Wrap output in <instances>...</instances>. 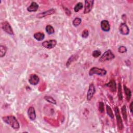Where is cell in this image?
Listing matches in <instances>:
<instances>
[{
	"instance_id": "6da1fadb",
	"label": "cell",
	"mask_w": 133,
	"mask_h": 133,
	"mask_svg": "<svg viewBox=\"0 0 133 133\" xmlns=\"http://www.w3.org/2000/svg\"><path fill=\"white\" fill-rule=\"evenodd\" d=\"M3 121L11 126L15 130H18L20 128V125L15 117L13 115L5 116L2 118Z\"/></svg>"
},
{
	"instance_id": "7a4b0ae2",
	"label": "cell",
	"mask_w": 133,
	"mask_h": 133,
	"mask_svg": "<svg viewBox=\"0 0 133 133\" xmlns=\"http://www.w3.org/2000/svg\"><path fill=\"white\" fill-rule=\"evenodd\" d=\"M115 56L112 52L109 49L106 51L102 56V57L99 59V61L101 62H104L107 61H109L114 59Z\"/></svg>"
},
{
	"instance_id": "3957f363",
	"label": "cell",
	"mask_w": 133,
	"mask_h": 133,
	"mask_svg": "<svg viewBox=\"0 0 133 133\" xmlns=\"http://www.w3.org/2000/svg\"><path fill=\"white\" fill-rule=\"evenodd\" d=\"M107 72L104 69L99 68L97 67L92 68L89 71V75L90 76L96 74L99 76H105L106 75Z\"/></svg>"
},
{
	"instance_id": "277c9868",
	"label": "cell",
	"mask_w": 133,
	"mask_h": 133,
	"mask_svg": "<svg viewBox=\"0 0 133 133\" xmlns=\"http://www.w3.org/2000/svg\"><path fill=\"white\" fill-rule=\"evenodd\" d=\"M114 110L115 117H116L117 121L118 129H119V130H121L123 128V122H122V118H121L120 114V111H119V109L118 107H115L114 108Z\"/></svg>"
},
{
	"instance_id": "5b68a950",
	"label": "cell",
	"mask_w": 133,
	"mask_h": 133,
	"mask_svg": "<svg viewBox=\"0 0 133 133\" xmlns=\"http://www.w3.org/2000/svg\"><path fill=\"white\" fill-rule=\"evenodd\" d=\"M2 28L4 31L10 35H14V33L11 24L7 21H4L2 23Z\"/></svg>"
},
{
	"instance_id": "8992f818",
	"label": "cell",
	"mask_w": 133,
	"mask_h": 133,
	"mask_svg": "<svg viewBox=\"0 0 133 133\" xmlns=\"http://www.w3.org/2000/svg\"><path fill=\"white\" fill-rule=\"evenodd\" d=\"M85 6H84V14H88L91 12L93 9L94 1L93 0H86L85 1Z\"/></svg>"
},
{
	"instance_id": "52a82bcc",
	"label": "cell",
	"mask_w": 133,
	"mask_h": 133,
	"mask_svg": "<svg viewBox=\"0 0 133 133\" xmlns=\"http://www.w3.org/2000/svg\"><path fill=\"white\" fill-rule=\"evenodd\" d=\"M57 41L55 40H50L48 41H45L42 43V46L48 49H52L55 47L57 45Z\"/></svg>"
},
{
	"instance_id": "ba28073f",
	"label": "cell",
	"mask_w": 133,
	"mask_h": 133,
	"mask_svg": "<svg viewBox=\"0 0 133 133\" xmlns=\"http://www.w3.org/2000/svg\"><path fill=\"white\" fill-rule=\"evenodd\" d=\"M95 93H96L95 86L93 83H91L89 85V88L87 93V100L88 101H90L92 99Z\"/></svg>"
},
{
	"instance_id": "9c48e42d",
	"label": "cell",
	"mask_w": 133,
	"mask_h": 133,
	"mask_svg": "<svg viewBox=\"0 0 133 133\" xmlns=\"http://www.w3.org/2000/svg\"><path fill=\"white\" fill-rule=\"evenodd\" d=\"M119 32L121 35L124 36L128 35L129 33V29L127 25L125 23H122L120 25Z\"/></svg>"
},
{
	"instance_id": "30bf717a",
	"label": "cell",
	"mask_w": 133,
	"mask_h": 133,
	"mask_svg": "<svg viewBox=\"0 0 133 133\" xmlns=\"http://www.w3.org/2000/svg\"><path fill=\"white\" fill-rule=\"evenodd\" d=\"M39 81L40 78L37 75L32 74L30 76L29 78V82L31 85H37L39 83Z\"/></svg>"
},
{
	"instance_id": "8fae6325",
	"label": "cell",
	"mask_w": 133,
	"mask_h": 133,
	"mask_svg": "<svg viewBox=\"0 0 133 133\" xmlns=\"http://www.w3.org/2000/svg\"><path fill=\"white\" fill-rule=\"evenodd\" d=\"M55 12H56V10L54 9H51V10H48L47 11H45V12H44L38 14L37 15V18H43L44 17H45L47 16L54 14V13H55Z\"/></svg>"
},
{
	"instance_id": "7c38bea8",
	"label": "cell",
	"mask_w": 133,
	"mask_h": 133,
	"mask_svg": "<svg viewBox=\"0 0 133 133\" xmlns=\"http://www.w3.org/2000/svg\"><path fill=\"white\" fill-rule=\"evenodd\" d=\"M102 30L104 32H109L110 30V26L109 21L107 20H103L101 23Z\"/></svg>"
},
{
	"instance_id": "4fadbf2b",
	"label": "cell",
	"mask_w": 133,
	"mask_h": 133,
	"mask_svg": "<svg viewBox=\"0 0 133 133\" xmlns=\"http://www.w3.org/2000/svg\"><path fill=\"white\" fill-rule=\"evenodd\" d=\"M28 115L29 116V119L31 120L34 121L36 120V110L34 108L32 107H30L29 108V109L28 110Z\"/></svg>"
},
{
	"instance_id": "5bb4252c",
	"label": "cell",
	"mask_w": 133,
	"mask_h": 133,
	"mask_svg": "<svg viewBox=\"0 0 133 133\" xmlns=\"http://www.w3.org/2000/svg\"><path fill=\"white\" fill-rule=\"evenodd\" d=\"M39 7V6L36 2H32L30 6L27 8V11L29 12H35L38 10Z\"/></svg>"
},
{
	"instance_id": "9a60e30c",
	"label": "cell",
	"mask_w": 133,
	"mask_h": 133,
	"mask_svg": "<svg viewBox=\"0 0 133 133\" xmlns=\"http://www.w3.org/2000/svg\"><path fill=\"white\" fill-rule=\"evenodd\" d=\"M106 86L110 88L111 92H115L117 90V84L114 80H112L109 83L106 84Z\"/></svg>"
},
{
	"instance_id": "2e32d148",
	"label": "cell",
	"mask_w": 133,
	"mask_h": 133,
	"mask_svg": "<svg viewBox=\"0 0 133 133\" xmlns=\"http://www.w3.org/2000/svg\"><path fill=\"white\" fill-rule=\"evenodd\" d=\"M33 37L36 40L38 41H41L45 38V35L42 32H37L35 33L34 35H33Z\"/></svg>"
},
{
	"instance_id": "e0dca14e",
	"label": "cell",
	"mask_w": 133,
	"mask_h": 133,
	"mask_svg": "<svg viewBox=\"0 0 133 133\" xmlns=\"http://www.w3.org/2000/svg\"><path fill=\"white\" fill-rule=\"evenodd\" d=\"M124 93L126 96L127 101V102H129L131 97V92L130 90V89L128 88L125 85H124Z\"/></svg>"
},
{
	"instance_id": "ac0fdd59",
	"label": "cell",
	"mask_w": 133,
	"mask_h": 133,
	"mask_svg": "<svg viewBox=\"0 0 133 133\" xmlns=\"http://www.w3.org/2000/svg\"><path fill=\"white\" fill-rule=\"evenodd\" d=\"M7 50V48L6 47V46L2 45L0 46V57L3 58L5 56Z\"/></svg>"
},
{
	"instance_id": "d6986e66",
	"label": "cell",
	"mask_w": 133,
	"mask_h": 133,
	"mask_svg": "<svg viewBox=\"0 0 133 133\" xmlns=\"http://www.w3.org/2000/svg\"><path fill=\"white\" fill-rule=\"evenodd\" d=\"M45 30H46V32H47V34H48L49 35H53L55 33L54 28L51 25H47L46 27Z\"/></svg>"
},
{
	"instance_id": "ffe728a7",
	"label": "cell",
	"mask_w": 133,
	"mask_h": 133,
	"mask_svg": "<svg viewBox=\"0 0 133 133\" xmlns=\"http://www.w3.org/2000/svg\"><path fill=\"white\" fill-rule=\"evenodd\" d=\"M44 99H45V101H46L47 102L49 103L50 104H52L53 105H56V101L52 97L49 96H45L44 97Z\"/></svg>"
},
{
	"instance_id": "44dd1931",
	"label": "cell",
	"mask_w": 133,
	"mask_h": 133,
	"mask_svg": "<svg viewBox=\"0 0 133 133\" xmlns=\"http://www.w3.org/2000/svg\"><path fill=\"white\" fill-rule=\"evenodd\" d=\"M121 111H122V115L123 117V118H124V120L126 122H127V111H126V107L125 105H124L122 107Z\"/></svg>"
},
{
	"instance_id": "7402d4cb",
	"label": "cell",
	"mask_w": 133,
	"mask_h": 133,
	"mask_svg": "<svg viewBox=\"0 0 133 133\" xmlns=\"http://www.w3.org/2000/svg\"><path fill=\"white\" fill-rule=\"evenodd\" d=\"M83 8V3H81V2L78 3L77 4V5L74 7V11L76 13H78L80 10H81Z\"/></svg>"
},
{
	"instance_id": "603a6c76",
	"label": "cell",
	"mask_w": 133,
	"mask_h": 133,
	"mask_svg": "<svg viewBox=\"0 0 133 133\" xmlns=\"http://www.w3.org/2000/svg\"><path fill=\"white\" fill-rule=\"evenodd\" d=\"M82 22V19L80 18L77 17L73 19L72 21V24L74 27L79 26Z\"/></svg>"
},
{
	"instance_id": "cb8c5ba5",
	"label": "cell",
	"mask_w": 133,
	"mask_h": 133,
	"mask_svg": "<svg viewBox=\"0 0 133 133\" xmlns=\"http://www.w3.org/2000/svg\"><path fill=\"white\" fill-rule=\"evenodd\" d=\"M118 97L120 101H122L123 99V95H122L121 83H119L118 84Z\"/></svg>"
},
{
	"instance_id": "d4e9b609",
	"label": "cell",
	"mask_w": 133,
	"mask_h": 133,
	"mask_svg": "<svg viewBox=\"0 0 133 133\" xmlns=\"http://www.w3.org/2000/svg\"><path fill=\"white\" fill-rule=\"evenodd\" d=\"M106 110H107V114L111 118V119H113L114 118V115L112 113V109L111 108V107L108 106V105H107L106 106Z\"/></svg>"
},
{
	"instance_id": "484cf974",
	"label": "cell",
	"mask_w": 133,
	"mask_h": 133,
	"mask_svg": "<svg viewBox=\"0 0 133 133\" xmlns=\"http://www.w3.org/2000/svg\"><path fill=\"white\" fill-rule=\"evenodd\" d=\"M101 55V52L99 50H95L92 53V56L95 58H97Z\"/></svg>"
},
{
	"instance_id": "4316f807",
	"label": "cell",
	"mask_w": 133,
	"mask_h": 133,
	"mask_svg": "<svg viewBox=\"0 0 133 133\" xmlns=\"http://www.w3.org/2000/svg\"><path fill=\"white\" fill-rule=\"evenodd\" d=\"M127 48L124 46H121L118 48V52L120 53H124L127 52Z\"/></svg>"
},
{
	"instance_id": "83f0119b",
	"label": "cell",
	"mask_w": 133,
	"mask_h": 133,
	"mask_svg": "<svg viewBox=\"0 0 133 133\" xmlns=\"http://www.w3.org/2000/svg\"><path fill=\"white\" fill-rule=\"evenodd\" d=\"M99 110L100 112H104V104L103 102H100L99 105Z\"/></svg>"
},
{
	"instance_id": "f1b7e54d",
	"label": "cell",
	"mask_w": 133,
	"mask_h": 133,
	"mask_svg": "<svg viewBox=\"0 0 133 133\" xmlns=\"http://www.w3.org/2000/svg\"><path fill=\"white\" fill-rule=\"evenodd\" d=\"M89 36V32L87 30H84L82 33V37L83 38H87Z\"/></svg>"
},
{
	"instance_id": "f546056e",
	"label": "cell",
	"mask_w": 133,
	"mask_h": 133,
	"mask_svg": "<svg viewBox=\"0 0 133 133\" xmlns=\"http://www.w3.org/2000/svg\"><path fill=\"white\" fill-rule=\"evenodd\" d=\"M132 104H133V102H131L130 103V106H129V108H130V111L131 112V113H132Z\"/></svg>"
}]
</instances>
